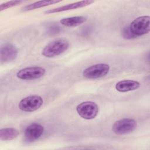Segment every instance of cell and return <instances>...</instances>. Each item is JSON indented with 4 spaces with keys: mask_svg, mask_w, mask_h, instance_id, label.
<instances>
[{
    "mask_svg": "<svg viewBox=\"0 0 150 150\" xmlns=\"http://www.w3.org/2000/svg\"><path fill=\"white\" fill-rule=\"evenodd\" d=\"M69 47V42L64 39H59L49 43L43 48L42 54L48 58L57 56L64 53Z\"/></svg>",
    "mask_w": 150,
    "mask_h": 150,
    "instance_id": "6da1fadb",
    "label": "cell"
},
{
    "mask_svg": "<svg viewBox=\"0 0 150 150\" xmlns=\"http://www.w3.org/2000/svg\"><path fill=\"white\" fill-rule=\"evenodd\" d=\"M150 17L149 16H139L130 24L131 32L137 37L148 33L150 30Z\"/></svg>",
    "mask_w": 150,
    "mask_h": 150,
    "instance_id": "7a4b0ae2",
    "label": "cell"
},
{
    "mask_svg": "<svg viewBox=\"0 0 150 150\" xmlns=\"http://www.w3.org/2000/svg\"><path fill=\"white\" fill-rule=\"evenodd\" d=\"M110 66L105 63H97L86 68L83 76L87 79H97L105 76L110 71Z\"/></svg>",
    "mask_w": 150,
    "mask_h": 150,
    "instance_id": "3957f363",
    "label": "cell"
},
{
    "mask_svg": "<svg viewBox=\"0 0 150 150\" xmlns=\"http://www.w3.org/2000/svg\"><path fill=\"white\" fill-rule=\"evenodd\" d=\"M98 106L93 101H84L80 103L76 107L77 114L86 120H92L98 114Z\"/></svg>",
    "mask_w": 150,
    "mask_h": 150,
    "instance_id": "277c9868",
    "label": "cell"
},
{
    "mask_svg": "<svg viewBox=\"0 0 150 150\" xmlns=\"http://www.w3.org/2000/svg\"><path fill=\"white\" fill-rule=\"evenodd\" d=\"M137 125L135 120L125 118L115 121L112 127V131L117 135H125L134 131Z\"/></svg>",
    "mask_w": 150,
    "mask_h": 150,
    "instance_id": "5b68a950",
    "label": "cell"
},
{
    "mask_svg": "<svg viewBox=\"0 0 150 150\" xmlns=\"http://www.w3.org/2000/svg\"><path fill=\"white\" fill-rule=\"evenodd\" d=\"M43 103L42 97L38 95H32L25 97L19 103V109L25 112H32L39 109Z\"/></svg>",
    "mask_w": 150,
    "mask_h": 150,
    "instance_id": "8992f818",
    "label": "cell"
},
{
    "mask_svg": "<svg viewBox=\"0 0 150 150\" xmlns=\"http://www.w3.org/2000/svg\"><path fill=\"white\" fill-rule=\"evenodd\" d=\"M45 69L42 67H27L19 70L16 73V77L22 80H30L42 77L45 75Z\"/></svg>",
    "mask_w": 150,
    "mask_h": 150,
    "instance_id": "52a82bcc",
    "label": "cell"
},
{
    "mask_svg": "<svg viewBox=\"0 0 150 150\" xmlns=\"http://www.w3.org/2000/svg\"><path fill=\"white\" fill-rule=\"evenodd\" d=\"M18 53V49L11 43H5L0 49V60L2 63H8L14 60Z\"/></svg>",
    "mask_w": 150,
    "mask_h": 150,
    "instance_id": "ba28073f",
    "label": "cell"
},
{
    "mask_svg": "<svg viewBox=\"0 0 150 150\" xmlns=\"http://www.w3.org/2000/svg\"><path fill=\"white\" fill-rule=\"evenodd\" d=\"M44 127L38 123H32L25 130V138L28 142H32L39 139L43 134Z\"/></svg>",
    "mask_w": 150,
    "mask_h": 150,
    "instance_id": "9c48e42d",
    "label": "cell"
},
{
    "mask_svg": "<svg viewBox=\"0 0 150 150\" xmlns=\"http://www.w3.org/2000/svg\"><path fill=\"white\" fill-rule=\"evenodd\" d=\"M93 3H94V1H91V0H86V1H79V2H74V3H72V4H70L68 5L59 6V7H57L56 8L49 9L47 11H46L44 13L45 14H50V13H53L63 12V11H66L76 9L86 6L88 5L93 4Z\"/></svg>",
    "mask_w": 150,
    "mask_h": 150,
    "instance_id": "30bf717a",
    "label": "cell"
},
{
    "mask_svg": "<svg viewBox=\"0 0 150 150\" xmlns=\"http://www.w3.org/2000/svg\"><path fill=\"white\" fill-rule=\"evenodd\" d=\"M140 87V83L138 81L132 80H124L118 81L115 86V89L120 93H126L134 91Z\"/></svg>",
    "mask_w": 150,
    "mask_h": 150,
    "instance_id": "8fae6325",
    "label": "cell"
},
{
    "mask_svg": "<svg viewBox=\"0 0 150 150\" xmlns=\"http://www.w3.org/2000/svg\"><path fill=\"white\" fill-rule=\"evenodd\" d=\"M86 21V17L83 16H77L63 18L60 19V23L64 26L75 27L84 23Z\"/></svg>",
    "mask_w": 150,
    "mask_h": 150,
    "instance_id": "7c38bea8",
    "label": "cell"
},
{
    "mask_svg": "<svg viewBox=\"0 0 150 150\" xmlns=\"http://www.w3.org/2000/svg\"><path fill=\"white\" fill-rule=\"evenodd\" d=\"M19 134L18 131L14 128H5L0 130V139L10 141L15 139Z\"/></svg>",
    "mask_w": 150,
    "mask_h": 150,
    "instance_id": "4fadbf2b",
    "label": "cell"
},
{
    "mask_svg": "<svg viewBox=\"0 0 150 150\" xmlns=\"http://www.w3.org/2000/svg\"><path fill=\"white\" fill-rule=\"evenodd\" d=\"M61 1H56V0H52V1H39L35 2H33L32 4H30L29 5H27L25 6H23L22 8V10L23 11H32L35 9L40 8L42 7L46 6L52 4H57L59 2H60Z\"/></svg>",
    "mask_w": 150,
    "mask_h": 150,
    "instance_id": "5bb4252c",
    "label": "cell"
},
{
    "mask_svg": "<svg viewBox=\"0 0 150 150\" xmlns=\"http://www.w3.org/2000/svg\"><path fill=\"white\" fill-rule=\"evenodd\" d=\"M23 2V1H8V2H5V3L1 4L0 5V11H2L6 9L13 7L15 6L19 5L20 4L22 3Z\"/></svg>",
    "mask_w": 150,
    "mask_h": 150,
    "instance_id": "9a60e30c",
    "label": "cell"
},
{
    "mask_svg": "<svg viewBox=\"0 0 150 150\" xmlns=\"http://www.w3.org/2000/svg\"><path fill=\"white\" fill-rule=\"evenodd\" d=\"M121 35L123 38L125 39H135L137 38L136 36H135L131 31L129 29V26H126L124 27L122 30Z\"/></svg>",
    "mask_w": 150,
    "mask_h": 150,
    "instance_id": "2e32d148",
    "label": "cell"
},
{
    "mask_svg": "<svg viewBox=\"0 0 150 150\" xmlns=\"http://www.w3.org/2000/svg\"><path fill=\"white\" fill-rule=\"evenodd\" d=\"M60 30V28L57 26H52L50 28V33H57Z\"/></svg>",
    "mask_w": 150,
    "mask_h": 150,
    "instance_id": "e0dca14e",
    "label": "cell"
}]
</instances>
